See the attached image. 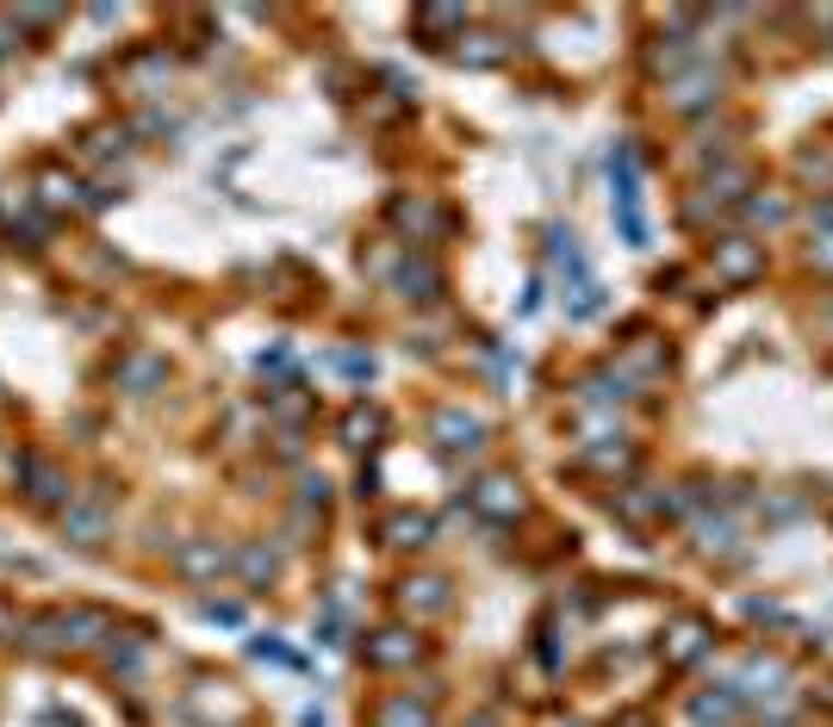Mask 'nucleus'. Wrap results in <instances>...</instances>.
<instances>
[{"label":"nucleus","mask_w":833,"mask_h":727,"mask_svg":"<svg viewBox=\"0 0 833 727\" xmlns=\"http://www.w3.org/2000/svg\"><path fill=\"white\" fill-rule=\"evenodd\" d=\"M44 199H50V206L76 199V181H62V174H44Z\"/></svg>","instance_id":"obj_5"},{"label":"nucleus","mask_w":833,"mask_h":727,"mask_svg":"<svg viewBox=\"0 0 833 727\" xmlns=\"http://www.w3.org/2000/svg\"><path fill=\"white\" fill-rule=\"evenodd\" d=\"M0 57H7V32H0Z\"/></svg>","instance_id":"obj_8"},{"label":"nucleus","mask_w":833,"mask_h":727,"mask_svg":"<svg viewBox=\"0 0 833 727\" xmlns=\"http://www.w3.org/2000/svg\"><path fill=\"white\" fill-rule=\"evenodd\" d=\"M125 380H131V385H137V399H143V392L162 380V361H150V355H131V361H125Z\"/></svg>","instance_id":"obj_4"},{"label":"nucleus","mask_w":833,"mask_h":727,"mask_svg":"<svg viewBox=\"0 0 833 727\" xmlns=\"http://www.w3.org/2000/svg\"><path fill=\"white\" fill-rule=\"evenodd\" d=\"M7 622H13V610H7V603H0V628H7Z\"/></svg>","instance_id":"obj_7"},{"label":"nucleus","mask_w":833,"mask_h":727,"mask_svg":"<svg viewBox=\"0 0 833 727\" xmlns=\"http://www.w3.org/2000/svg\"><path fill=\"white\" fill-rule=\"evenodd\" d=\"M62 529H69V535H81V547H94L100 529H106V492H94L81 510H69V517H62Z\"/></svg>","instance_id":"obj_2"},{"label":"nucleus","mask_w":833,"mask_h":727,"mask_svg":"<svg viewBox=\"0 0 833 727\" xmlns=\"http://www.w3.org/2000/svg\"><path fill=\"white\" fill-rule=\"evenodd\" d=\"M32 634V647H88L106 634V615L100 610H57V615H38V622H25Z\"/></svg>","instance_id":"obj_1"},{"label":"nucleus","mask_w":833,"mask_h":727,"mask_svg":"<svg viewBox=\"0 0 833 727\" xmlns=\"http://www.w3.org/2000/svg\"><path fill=\"white\" fill-rule=\"evenodd\" d=\"M181 566H187V573H212V566H224V554H187Z\"/></svg>","instance_id":"obj_6"},{"label":"nucleus","mask_w":833,"mask_h":727,"mask_svg":"<svg viewBox=\"0 0 833 727\" xmlns=\"http://www.w3.org/2000/svg\"><path fill=\"white\" fill-rule=\"evenodd\" d=\"M20 473L32 478V498H38V504H57V498H69V485H62V478L50 473V466H44L38 454H25V460H20Z\"/></svg>","instance_id":"obj_3"}]
</instances>
